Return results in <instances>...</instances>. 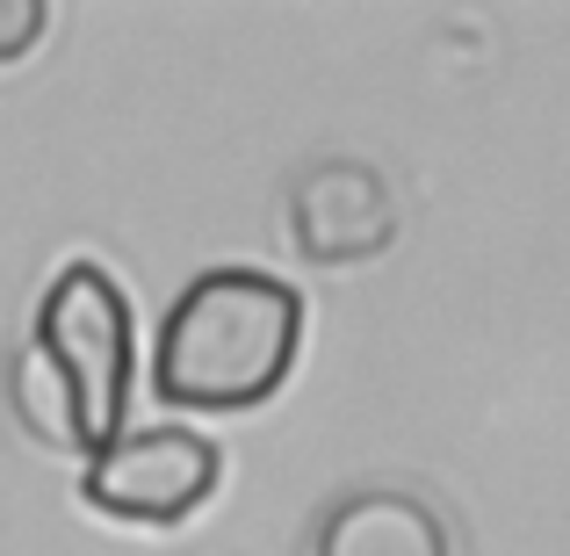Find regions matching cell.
<instances>
[{
  "label": "cell",
  "mask_w": 570,
  "mask_h": 556,
  "mask_svg": "<svg viewBox=\"0 0 570 556\" xmlns=\"http://www.w3.org/2000/svg\"><path fill=\"white\" fill-rule=\"evenodd\" d=\"M130 404V296L101 261H66L37 296V325L14 362V412L66 456H101Z\"/></svg>",
  "instance_id": "2"
},
{
  "label": "cell",
  "mask_w": 570,
  "mask_h": 556,
  "mask_svg": "<svg viewBox=\"0 0 570 556\" xmlns=\"http://www.w3.org/2000/svg\"><path fill=\"white\" fill-rule=\"evenodd\" d=\"M217 477L224 462L195 427H138L116 433L101 456H87L80 499L109 520H130V528H181L217 491Z\"/></svg>",
  "instance_id": "3"
},
{
  "label": "cell",
  "mask_w": 570,
  "mask_h": 556,
  "mask_svg": "<svg viewBox=\"0 0 570 556\" xmlns=\"http://www.w3.org/2000/svg\"><path fill=\"white\" fill-rule=\"evenodd\" d=\"M397 238V195L376 167L362 159H325V167L296 174L289 188V246L311 267H354L376 261Z\"/></svg>",
  "instance_id": "4"
},
{
  "label": "cell",
  "mask_w": 570,
  "mask_h": 556,
  "mask_svg": "<svg viewBox=\"0 0 570 556\" xmlns=\"http://www.w3.org/2000/svg\"><path fill=\"white\" fill-rule=\"evenodd\" d=\"M43 22H51L43 0H0V66H14V58L43 37Z\"/></svg>",
  "instance_id": "6"
},
{
  "label": "cell",
  "mask_w": 570,
  "mask_h": 556,
  "mask_svg": "<svg viewBox=\"0 0 570 556\" xmlns=\"http://www.w3.org/2000/svg\"><path fill=\"white\" fill-rule=\"evenodd\" d=\"M304 296L267 267H203L167 304L153 340V390L174 412H253L296 369Z\"/></svg>",
  "instance_id": "1"
},
{
  "label": "cell",
  "mask_w": 570,
  "mask_h": 556,
  "mask_svg": "<svg viewBox=\"0 0 570 556\" xmlns=\"http://www.w3.org/2000/svg\"><path fill=\"white\" fill-rule=\"evenodd\" d=\"M311 556H455L448 528L412 491H354L325 514Z\"/></svg>",
  "instance_id": "5"
}]
</instances>
